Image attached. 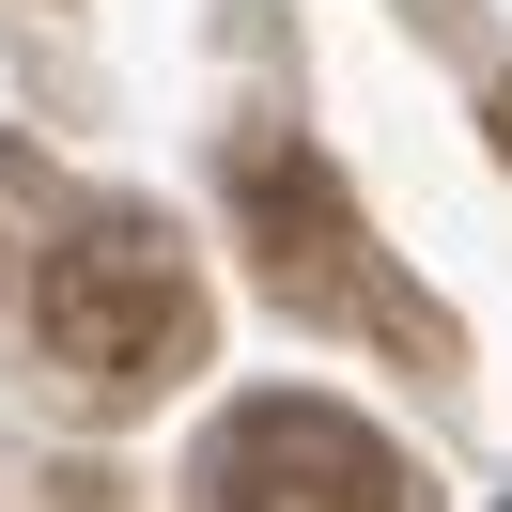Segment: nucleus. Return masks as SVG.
I'll return each instance as SVG.
<instances>
[{"mask_svg":"<svg viewBox=\"0 0 512 512\" xmlns=\"http://www.w3.org/2000/svg\"><path fill=\"white\" fill-rule=\"evenodd\" d=\"M187 512H419V466L373 419L311 404V388H264L187 450Z\"/></svg>","mask_w":512,"mask_h":512,"instance_id":"7ed1b4c3","label":"nucleus"},{"mask_svg":"<svg viewBox=\"0 0 512 512\" xmlns=\"http://www.w3.org/2000/svg\"><path fill=\"white\" fill-rule=\"evenodd\" d=\"M497 156H512V94H497Z\"/></svg>","mask_w":512,"mask_h":512,"instance_id":"20e7f679","label":"nucleus"},{"mask_svg":"<svg viewBox=\"0 0 512 512\" xmlns=\"http://www.w3.org/2000/svg\"><path fill=\"white\" fill-rule=\"evenodd\" d=\"M233 233H249V280L280 295V311H311V326H373L404 373H450V357H466L435 295L388 280V249H373V218H357V187H342L295 125H249V140H233Z\"/></svg>","mask_w":512,"mask_h":512,"instance_id":"f257e3e1","label":"nucleus"},{"mask_svg":"<svg viewBox=\"0 0 512 512\" xmlns=\"http://www.w3.org/2000/svg\"><path fill=\"white\" fill-rule=\"evenodd\" d=\"M32 326H47V357H63L78 388L140 404V388H171L202 357V280H187V249H171V218L109 202V218H78L63 249L32 264Z\"/></svg>","mask_w":512,"mask_h":512,"instance_id":"f03ea898","label":"nucleus"}]
</instances>
